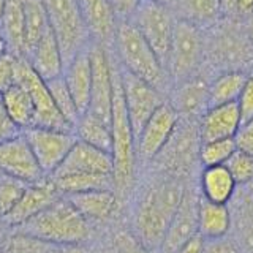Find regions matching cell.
Segmentation results:
<instances>
[{"label": "cell", "mask_w": 253, "mask_h": 253, "mask_svg": "<svg viewBox=\"0 0 253 253\" xmlns=\"http://www.w3.org/2000/svg\"><path fill=\"white\" fill-rule=\"evenodd\" d=\"M184 188L180 179L165 174L149 180L141 188L133 208L130 231L149 250L154 252L162 247Z\"/></svg>", "instance_id": "obj_1"}, {"label": "cell", "mask_w": 253, "mask_h": 253, "mask_svg": "<svg viewBox=\"0 0 253 253\" xmlns=\"http://www.w3.org/2000/svg\"><path fill=\"white\" fill-rule=\"evenodd\" d=\"M111 52L121 68L146 81L163 95L169 93L172 81L168 70L128 19L119 21Z\"/></svg>", "instance_id": "obj_2"}, {"label": "cell", "mask_w": 253, "mask_h": 253, "mask_svg": "<svg viewBox=\"0 0 253 253\" xmlns=\"http://www.w3.org/2000/svg\"><path fill=\"white\" fill-rule=\"evenodd\" d=\"M11 231L37 237L52 245L87 244L92 239V225L63 195Z\"/></svg>", "instance_id": "obj_3"}, {"label": "cell", "mask_w": 253, "mask_h": 253, "mask_svg": "<svg viewBox=\"0 0 253 253\" xmlns=\"http://www.w3.org/2000/svg\"><path fill=\"white\" fill-rule=\"evenodd\" d=\"M113 55V52H111ZM113 68H114V95H113V111H111V136H113V177L114 188L117 195L128 193L136 174V138L131 128L128 113H126L122 83H121V70L117 60L113 55Z\"/></svg>", "instance_id": "obj_4"}, {"label": "cell", "mask_w": 253, "mask_h": 253, "mask_svg": "<svg viewBox=\"0 0 253 253\" xmlns=\"http://www.w3.org/2000/svg\"><path fill=\"white\" fill-rule=\"evenodd\" d=\"M212 32H206V62L221 71H247L253 63V40L249 30L241 27V21L220 19Z\"/></svg>", "instance_id": "obj_5"}, {"label": "cell", "mask_w": 253, "mask_h": 253, "mask_svg": "<svg viewBox=\"0 0 253 253\" xmlns=\"http://www.w3.org/2000/svg\"><path fill=\"white\" fill-rule=\"evenodd\" d=\"M49 29L59 43L63 63L90 46V35L78 0H43Z\"/></svg>", "instance_id": "obj_6"}, {"label": "cell", "mask_w": 253, "mask_h": 253, "mask_svg": "<svg viewBox=\"0 0 253 253\" xmlns=\"http://www.w3.org/2000/svg\"><path fill=\"white\" fill-rule=\"evenodd\" d=\"M206 63V30L195 24L177 19L171 43L168 73L172 84L201 75Z\"/></svg>", "instance_id": "obj_7"}, {"label": "cell", "mask_w": 253, "mask_h": 253, "mask_svg": "<svg viewBox=\"0 0 253 253\" xmlns=\"http://www.w3.org/2000/svg\"><path fill=\"white\" fill-rule=\"evenodd\" d=\"M128 21L152 47L165 68L168 67L174 27L177 21L172 6L154 2V0H141Z\"/></svg>", "instance_id": "obj_8"}, {"label": "cell", "mask_w": 253, "mask_h": 253, "mask_svg": "<svg viewBox=\"0 0 253 253\" xmlns=\"http://www.w3.org/2000/svg\"><path fill=\"white\" fill-rule=\"evenodd\" d=\"M180 121L174 130L168 144L157 155L152 162L162 169L165 176L180 179V174L188 171L193 162L198 160V152H200L201 138L198 125H195L192 119H185V122Z\"/></svg>", "instance_id": "obj_9"}, {"label": "cell", "mask_w": 253, "mask_h": 253, "mask_svg": "<svg viewBox=\"0 0 253 253\" xmlns=\"http://www.w3.org/2000/svg\"><path fill=\"white\" fill-rule=\"evenodd\" d=\"M14 83L21 84L24 89L30 93L32 101H34V108H35L34 126H43V128H54V130H63V131H75L73 126L62 117L59 109L55 108L51 93L47 90L46 81H43V79L32 70L27 59H22V57L16 59Z\"/></svg>", "instance_id": "obj_10"}, {"label": "cell", "mask_w": 253, "mask_h": 253, "mask_svg": "<svg viewBox=\"0 0 253 253\" xmlns=\"http://www.w3.org/2000/svg\"><path fill=\"white\" fill-rule=\"evenodd\" d=\"M22 134L27 139L46 177L52 176L57 171L71 147L78 141L75 131L43 128V126H29V128L22 130Z\"/></svg>", "instance_id": "obj_11"}, {"label": "cell", "mask_w": 253, "mask_h": 253, "mask_svg": "<svg viewBox=\"0 0 253 253\" xmlns=\"http://www.w3.org/2000/svg\"><path fill=\"white\" fill-rule=\"evenodd\" d=\"M90 60H92V87L90 101L85 113L111 124L114 95V68L111 49L100 44L90 43Z\"/></svg>", "instance_id": "obj_12"}, {"label": "cell", "mask_w": 253, "mask_h": 253, "mask_svg": "<svg viewBox=\"0 0 253 253\" xmlns=\"http://www.w3.org/2000/svg\"><path fill=\"white\" fill-rule=\"evenodd\" d=\"M119 65V63H117ZM121 83H122V92H124V101L128 119L131 124V128L134 133V138H138L142 126L150 119L155 111L160 108L165 100V95L157 90L155 87L142 81L138 76H134L128 71L121 68Z\"/></svg>", "instance_id": "obj_13"}, {"label": "cell", "mask_w": 253, "mask_h": 253, "mask_svg": "<svg viewBox=\"0 0 253 253\" xmlns=\"http://www.w3.org/2000/svg\"><path fill=\"white\" fill-rule=\"evenodd\" d=\"M180 116L168 101L158 108L142 126L136 138V158L141 163H152L163 147L168 144Z\"/></svg>", "instance_id": "obj_14"}, {"label": "cell", "mask_w": 253, "mask_h": 253, "mask_svg": "<svg viewBox=\"0 0 253 253\" xmlns=\"http://www.w3.org/2000/svg\"><path fill=\"white\" fill-rule=\"evenodd\" d=\"M0 172L21 179L27 184H34L46 177L22 131L14 138L0 142Z\"/></svg>", "instance_id": "obj_15"}, {"label": "cell", "mask_w": 253, "mask_h": 253, "mask_svg": "<svg viewBox=\"0 0 253 253\" xmlns=\"http://www.w3.org/2000/svg\"><path fill=\"white\" fill-rule=\"evenodd\" d=\"M200 198L193 188L185 187L182 200L174 212L172 220L168 226L162 242V253H177V250L185 244L190 237L198 233V208H200Z\"/></svg>", "instance_id": "obj_16"}, {"label": "cell", "mask_w": 253, "mask_h": 253, "mask_svg": "<svg viewBox=\"0 0 253 253\" xmlns=\"http://www.w3.org/2000/svg\"><path fill=\"white\" fill-rule=\"evenodd\" d=\"M169 105L184 119L200 121L209 108V81L203 75L182 79L171 85Z\"/></svg>", "instance_id": "obj_17"}, {"label": "cell", "mask_w": 253, "mask_h": 253, "mask_svg": "<svg viewBox=\"0 0 253 253\" xmlns=\"http://www.w3.org/2000/svg\"><path fill=\"white\" fill-rule=\"evenodd\" d=\"M90 42L106 49L113 47L119 19L111 0H78Z\"/></svg>", "instance_id": "obj_18"}, {"label": "cell", "mask_w": 253, "mask_h": 253, "mask_svg": "<svg viewBox=\"0 0 253 253\" xmlns=\"http://www.w3.org/2000/svg\"><path fill=\"white\" fill-rule=\"evenodd\" d=\"M60 196L62 195L57 192L51 177H44L43 180L29 184L18 204L14 206L11 212L2 221L10 229L18 228L32 217H35L43 209H46L47 206H51Z\"/></svg>", "instance_id": "obj_19"}, {"label": "cell", "mask_w": 253, "mask_h": 253, "mask_svg": "<svg viewBox=\"0 0 253 253\" xmlns=\"http://www.w3.org/2000/svg\"><path fill=\"white\" fill-rule=\"evenodd\" d=\"M113 155L106 150L97 149L78 139L52 176H67V174H111L113 176Z\"/></svg>", "instance_id": "obj_20"}, {"label": "cell", "mask_w": 253, "mask_h": 253, "mask_svg": "<svg viewBox=\"0 0 253 253\" xmlns=\"http://www.w3.org/2000/svg\"><path fill=\"white\" fill-rule=\"evenodd\" d=\"M241 122V113L236 101L226 103V105L209 106L198 121L201 142L234 138Z\"/></svg>", "instance_id": "obj_21"}, {"label": "cell", "mask_w": 253, "mask_h": 253, "mask_svg": "<svg viewBox=\"0 0 253 253\" xmlns=\"http://www.w3.org/2000/svg\"><path fill=\"white\" fill-rule=\"evenodd\" d=\"M67 198L90 225L106 223L119 209V195L116 190H92L68 195Z\"/></svg>", "instance_id": "obj_22"}, {"label": "cell", "mask_w": 253, "mask_h": 253, "mask_svg": "<svg viewBox=\"0 0 253 253\" xmlns=\"http://www.w3.org/2000/svg\"><path fill=\"white\" fill-rule=\"evenodd\" d=\"M63 79L73 97L76 108L84 114L89 108L90 101V87H92V60H90V46L81 51L71 59L63 68Z\"/></svg>", "instance_id": "obj_23"}, {"label": "cell", "mask_w": 253, "mask_h": 253, "mask_svg": "<svg viewBox=\"0 0 253 253\" xmlns=\"http://www.w3.org/2000/svg\"><path fill=\"white\" fill-rule=\"evenodd\" d=\"M26 59L32 70L43 81H49V79L59 78L63 75L65 63H63L62 51L51 29L40 38V42L35 44V47L30 51V54Z\"/></svg>", "instance_id": "obj_24"}, {"label": "cell", "mask_w": 253, "mask_h": 253, "mask_svg": "<svg viewBox=\"0 0 253 253\" xmlns=\"http://www.w3.org/2000/svg\"><path fill=\"white\" fill-rule=\"evenodd\" d=\"M236 190L237 184L225 165L203 168L200 176V192L204 200L217 204H228L234 198Z\"/></svg>", "instance_id": "obj_25"}, {"label": "cell", "mask_w": 253, "mask_h": 253, "mask_svg": "<svg viewBox=\"0 0 253 253\" xmlns=\"http://www.w3.org/2000/svg\"><path fill=\"white\" fill-rule=\"evenodd\" d=\"M8 54L26 59V32H24V5L22 0H6L3 18L0 21Z\"/></svg>", "instance_id": "obj_26"}, {"label": "cell", "mask_w": 253, "mask_h": 253, "mask_svg": "<svg viewBox=\"0 0 253 253\" xmlns=\"http://www.w3.org/2000/svg\"><path fill=\"white\" fill-rule=\"evenodd\" d=\"M229 229H231V212H229L228 204H217L200 198L198 233L206 241H215L226 237Z\"/></svg>", "instance_id": "obj_27"}, {"label": "cell", "mask_w": 253, "mask_h": 253, "mask_svg": "<svg viewBox=\"0 0 253 253\" xmlns=\"http://www.w3.org/2000/svg\"><path fill=\"white\" fill-rule=\"evenodd\" d=\"M0 97H2L6 114L10 116V119L21 131L29 128V126H34V101H32L30 93L21 84H11L6 90L0 93Z\"/></svg>", "instance_id": "obj_28"}, {"label": "cell", "mask_w": 253, "mask_h": 253, "mask_svg": "<svg viewBox=\"0 0 253 253\" xmlns=\"http://www.w3.org/2000/svg\"><path fill=\"white\" fill-rule=\"evenodd\" d=\"M172 10L177 19H184L201 29H209L221 18L220 0H176Z\"/></svg>", "instance_id": "obj_29"}, {"label": "cell", "mask_w": 253, "mask_h": 253, "mask_svg": "<svg viewBox=\"0 0 253 253\" xmlns=\"http://www.w3.org/2000/svg\"><path fill=\"white\" fill-rule=\"evenodd\" d=\"M57 192L63 196L92 192V190H116L111 174H67L49 176Z\"/></svg>", "instance_id": "obj_30"}, {"label": "cell", "mask_w": 253, "mask_h": 253, "mask_svg": "<svg viewBox=\"0 0 253 253\" xmlns=\"http://www.w3.org/2000/svg\"><path fill=\"white\" fill-rule=\"evenodd\" d=\"M250 73L241 70L221 71L209 83V106L234 103L239 98Z\"/></svg>", "instance_id": "obj_31"}, {"label": "cell", "mask_w": 253, "mask_h": 253, "mask_svg": "<svg viewBox=\"0 0 253 253\" xmlns=\"http://www.w3.org/2000/svg\"><path fill=\"white\" fill-rule=\"evenodd\" d=\"M75 134L79 141L87 142V144L106 150V152L111 154V147H113L111 124L92 116L90 113L81 114L79 121L75 125Z\"/></svg>", "instance_id": "obj_32"}, {"label": "cell", "mask_w": 253, "mask_h": 253, "mask_svg": "<svg viewBox=\"0 0 253 253\" xmlns=\"http://www.w3.org/2000/svg\"><path fill=\"white\" fill-rule=\"evenodd\" d=\"M24 5V32H26V57L34 49L47 30V14L43 0H22Z\"/></svg>", "instance_id": "obj_33"}, {"label": "cell", "mask_w": 253, "mask_h": 253, "mask_svg": "<svg viewBox=\"0 0 253 253\" xmlns=\"http://www.w3.org/2000/svg\"><path fill=\"white\" fill-rule=\"evenodd\" d=\"M46 85H47V90H49L51 97H52L55 108L59 109L62 117L75 128L76 122L79 121V117H81V113H79L78 108H76V103H75L73 97H71V93L68 90L65 79H63V75L46 81Z\"/></svg>", "instance_id": "obj_34"}, {"label": "cell", "mask_w": 253, "mask_h": 253, "mask_svg": "<svg viewBox=\"0 0 253 253\" xmlns=\"http://www.w3.org/2000/svg\"><path fill=\"white\" fill-rule=\"evenodd\" d=\"M237 150L234 138H225V139H213L201 142L200 152H198V162L206 166H218L225 165L228 158Z\"/></svg>", "instance_id": "obj_35"}, {"label": "cell", "mask_w": 253, "mask_h": 253, "mask_svg": "<svg viewBox=\"0 0 253 253\" xmlns=\"http://www.w3.org/2000/svg\"><path fill=\"white\" fill-rule=\"evenodd\" d=\"M27 185V182L0 172V220H3L18 204Z\"/></svg>", "instance_id": "obj_36"}, {"label": "cell", "mask_w": 253, "mask_h": 253, "mask_svg": "<svg viewBox=\"0 0 253 253\" xmlns=\"http://www.w3.org/2000/svg\"><path fill=\"white\" fill-rule=\"evenodd\" d=\"M225 166L229 171V174L233 176L237 187L249 185L253 180V157L242 152V150H236L228 158Z\"/></svg>", "instance_id": "obj_37"}, {"label": "cell", "mask_w": 253, "mask_h": 253, "mask_svg": "<svg viewBox=\"0 0 253 253\" xmlns=\"http://www.w3.org/2000/svg\"><path fill=\"white\" fill-rule=\"evenodd\" d=\"M109 244L116 253H154L146 245H142L136 239V236L128 229H117V231H114Z\"/></svg>", "instance_id": "obj_38"}, {"label": "cell", "mask_w": 253, "mask_h": 253, "mask_svg": "<svg viewBox=\"0 0 253 253\" xmlns=\"http://www.w3.org/2000/svg\"><path fill=\"white\" fill-rule=\"evenodd\" d=\"M220 19H250L253 16V0H220Z\"/></svg>", "instance_id": "obj_39"}, {"label": "cell", "mask_w": 253, "mask_h": 253, "mask_svg": "<svg viewBox=\"0 0 253 253\" xmlns=\"http://www.w3.org/2000/svg\"><path fill=\"white\" fill-rule=\"evenodd\" d=\"M236 103L237 108H239L242 122L253 119V75H249L247 81L244 84V89Z\"/></svg>", "instance_id": "obj_40"}, {"label": "cell", "mask_w": 253, "mask_h": 253, "mask_svg": "<svg viewBox=\"0 0 253 253\" xmlns=\"http://www.w3.org/2000/svg\"><path fill=\"white\" fill-rule=\"evenodd\" d=\"M234 141L237 150H242V152L253 157V119L241 122L234 134Z\"/></svg>", "instance_id": "obj_41"}, {"label": "cell", "mask_w": 253, "mask_h": 253, "mask_svg": "<svg viewBox=\"0 0 253 253\" xmlns=\"http://www.w3.org/2000/svg\"><path fill=\"white\" fill-rule=\"evenodd\" d=\"M16 59L11 54H5L0 57V93L6 90L11 84H14V68Z\"/></svg>", "instance_id": "obj_42"}, {"label": "cell", "mask_w": 253, "mask_h": 253, "mask_svg": "<svg viewBox=\"0 0 253 253\" xmlns=\"http://www.w3.org/2000/svg\"><path fill=\"white\" fill-rule=\"evenodd\" d=\"M19 133L21 130L16 126V124L11 121L10 116L6 114L3 103H2V97H0V142L14 138L16 134H19Z\"/></svg>", "instance_id": "obj_43"}, {"label": "cell", "mask_w": 253, "mask_h": 253, "mask_svg": "<svg viewBox=\"0 0 253 253\" xmlns=\"http://www.w3.org/2000/svg\"><path fill=\"white\" fill-rule=\"evenodd\" d=\"M204 253H242V250L237 247V244L231 239L221 237L215 241H206V250Z\"/></svg>", "instance_id": "obj_44"}, {"label": "cell", "mask_w": 253, "mask_h": 253, "mask_svg": "<svg viewBox=\"0 0 253 253\" xmlns=\"http://www.w3.org/2000/svg\"><path fill=\"white\" fill-rule=\"evenodd\" d=\"M141 0H111L119 19H128Z\"/></svg>", "instance_id": "obj_45"}, {"label": "cell", "mask_w": 253, "mask_h": 253, "mask_svg": "<svg viewBox=\"0 0 253 253\" xmlns=\"http://www.w3.org/2000/svg\"><path fill=\"white\" fill-rule=\"evenodd\" d=\"M204 250H206V239L200 233H196L185 244H182V247L177 250V253H204Z\"/></svg>", "instance_id": "obj_46"}, {"label": "cell", "mask_w": 253, "mask_h": 253, "mask_svg": "<svg viewBox=\"0 0 253 253\" xmlns=\"http://www.w3.org/2000/svg\"><path fill=\"white\" fill-rule=\"evenodd\" d=\"M51 253H90L85 244H70V245H55Z\"/></svg>", "instance_id": "obj_47"}, {"label": "cell", "mask_w": 253, "mask_h": 253, "mask_svg": "<svg viewBox=\"0 0 253 253\" xmlns=\"http://www.w3.org/2000/svg\"><path fill=\"white\" fill-rule=\"evenodd\" d=\"M10 231H11V229L8 228L2 220H0V253H2L3 249H5V244H6L8 236H10Z\"/></svg>", "instance_id": "obj_48"}, {"label": "cell", "mask_w": 253, "mask_h": 253, "mask_svg": "<svg viewBox=\"0 0 253 253\" xmlns=\"http://www.w3.org/2000/svg\"><path fill=\"white\" fill-rule=\"evenodd\" d=\"M90 253H116V252L111 247V244H106V245H100L95 250H90Z\"/></svg>", "instance_id": "obj_49"}, {"label": "cell", "mask_w": 253, "mask_h": 253, "mask_svg": "<svg viewBox=\"0 0 253 253\" xmlns=\"http://www.w3.org/2000/svg\"><path fill=\"white\" fill-rule=\"evenodd\" d=\"M5 54H8V49H6V43H5V40H3L2 34H0V57H3Z\"/></svg>", "instance_id": "obj_50"}, {"label": "cell", "mask_w": 253, "mask_h": 253, "mask_svg": "<svg viewBox=\"0 0 253 253\" xmlns=\"http://www.w3.org/2000/svg\"><path fill=\"white\" fill-rule=\"evenodd\" d=\"M5 5H6V0H0V21H2V18H3Z\"/></svg>", "instance_id": "obj_51"}, {"label": "cell", "mask_w": 253, "mask_h": 253, "mask_svg": "<svg viewBox=\"0 0 253 253\" xmlns=\"http://www.w3.org/2000/svg\"><path fill=\"white\" fill-rule=\"evenodd\" d=\"M247 27H249V34H250V38L253 40V16H252V18L249 19Z\"/></svg>", "instance_id": "obj_52"}, {"label": "cell", "mask_w": 253, "mask_h": 253, "mask_svg": "<svg viewBox=\"0 0 253 253\" xmlns=\"http://www.w3.org/2000/svg\"><path fill=\"white\" fill-rule=\"evenodd\" d=\"M154 2H158V3H163V5H169V6H172V3L176 2V0H154Z\"/></svg>", "instance_id": "obj_53"}]
</instances>
